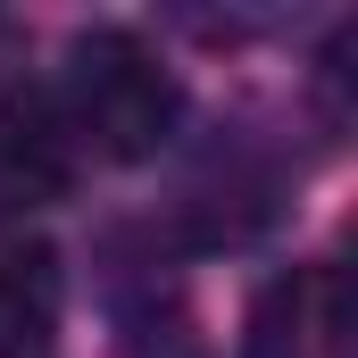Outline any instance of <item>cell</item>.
<instances>
[{"instance_id":"cell-1","label":"cell","mask_w":358,"mask_h":358,"mask_svg":"<svg viewBox=\"0 0 358 358\" xmlns=\"http://www.w3.org/2000/svg\"><path fill=\"white\" fill-rule=\"evenodd\" d=\"M59 117L67 134L92 142L100 159L134 167L159 159L183 125V84L176 67L134 34V25H92L67 42V84H59Z\"/></svg>"},{"instance_id":"cell-4","label":"cell","mask_w":358,"mask_h":358,"mask_svg":"<svg viewBox=\"0 0 358 358\" xmlns=\"http://www.w3.org/2000/svg\"><path fill=\"white\" fill-rule=\"evenodd\" d=\"M59 250L0 225V358H42L59 334Z\"/></svg>"},{"instance_id":"cell-3","label":"cell","mask_w":358,"mask_h":358,"mask_svg":"<svg viewBox=\"0 0 358 358\" xmlns=\"http://www.w3.org/2000/svg\"><path fill=\"white\" fill-rule=\"evenodd\" d=\"M242 358H350V300H342V275L308 267V275L267 283L259 308H250Z\"/></svg>"},{"instance_id":"cell-2","label":"cell","mask_w":358,"mask_h":358,"mask_svg":"<svg viewBox=\"0 0 358 358\" xmlns=\"http://www.w3.org/2000/svg\"><path fill=\"white\" fill-rule=\"evenodd\" d=\"M76 192V134L59 92L34 76H0V208H50Z\"/></svg>"}]
</instances>
